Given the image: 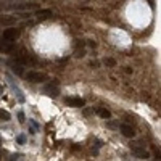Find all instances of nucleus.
I'll return each mask as SVG.
<instances>
[{
	"label": "nucleus",
	"mask_w": 161,
	"mask_h": 161,
	"mask_svg": "<svg viewBox=\"0 0 161 161\" xmlns=\"http://www.w3.org/2000/svg\"><path fill=\"white\" fill-rule=\"evenodd\" d=\"M20 34H21V31L20 29H16V28H7L3 31V36H2V39H5V40H16L18 37H20Z\"/></svg>",
	"instance_id": "nucleus-1"
},
{
	"label": "nucleus",
	"mask_w": 161,
	"mask_h": 161,
	"mask_svg": "<svg viewBox=\"0 0 161 161\" xmlns=\"http://www.w3.org/2000/svg\"><path fill=\"white\" fill-rule=\"evenodd\" d=\"M131 152H132L134 156L140 158V160H147L148 158V152L145 148H142V147H139V145H131Z\"/></svg>",
	"instance_id": "nucleus-2"
},
{
	"label": "nucleus",
	"mask_w": 161,
	"mask_h": 161,
	"mask_svg": "<svg viewBox=\"0 0 161 161\" xmlns=\"http://www.w3.org/2000/svg\"><path fill=\"white\" fill-rule=\"evenodd\" d=\"M26 79L31 80V82H42V80L47 79V76H45L44 72H37V71H29L28 74H26Z\"/></svg>",
	"instance_id": "nucleus-3"
},
{
	"label": "nucleus",
	"mask_w": 161,
	"mask_h": 161,
	"mask_svg": "<svg viewBox=\"0 0 161 161\" xmlns=\"http://www.w3.org/2000/svg\"><path fill=\"white\" fill-rule=\"evenodd\" d=\"M13 50H15V44L13 42H10V40H5L0 37V52L3 53H12Z\"/></svg>",
	"instance_id": "nucleus-4"
},
{
	"label": "nucleus",
	"mask_w": 161,
	"mask_h": 161,
	"mask_svg": "<svg viewBox=\"0 0 161 161\" xmlns=\"http://www.w3.org/2000/svg\"><path fill=\"white\" fill-rule=\"evenodd\" d=\"M64 103L69 105V106H84L85 101L82 98H76V97H66L64 98Z\"/></svg>",
	"instance_id": "nucleus-5"
},
{
	"label": "nucleus",
	"mask_w": 161,
	"mask_h": 161,
	"mask_svg": "<svg viewBox=\"0 0 161 161\" xmlns=\"http://www.w3.org/2000/svg\"><path fill=\"white\" fill-rule=\"evenodd\" d=\"M119 131L122 132V135H126V137H135V132H134V129L131 127V126H127V124H121L119 126Z\"/></svg>",
	"instance_id": "nucleus-6"
},
{
	"label": "nucleus",
	"mask_w": 161,
	"mask_h": 161,
	"mask_svg": "<svg viewBox=\"0 0 161 161\" xmlns=\"http://www.w3.org/2000/svg\"><path fill=\"white\" fill-rule=\"evenodd\" d=\"M44 92L47 93V95H50V97H56L60 90H58V87H55V84L53 85L47 84V85H44Z\"/></svg>",
	"instance_id": "nucleus-7"
},
{
	"label": "nucleus",
	"mask_w": 161,
	"mask_h": 161,
	"mask_svg": "<svg viewBox=\"0 0 161 161\" xmlns=\"http://www.w3.org/2000/svg\"><path fill=\"white\" fill-rule=\"evenodd\" d=\"M12 71L15 72V74H18V76H21L23 74V66H21L20 63H12Z\"/></svg>",
	"instance_id": "nucleus-8"
},
{
	"label": "nucleus",
	"mask_w": 161,
	"mask_h": 161,
	"mask_svg": "<svg viewBox=\"0 0 161 161\" xmlns=\"http://www.w3.org/2000/svg\"><path fill=\"white\" fill-rule=\"evenodd\" d=\"M97 113H98V116H101L103 119H108V118H111V113H110L108 110H105V108H98V110H97Z\"/></svg>",
	"instance_id": "nucleus-9"
},
{
	"label": "nucleus",
	"mask_w": 161,
	"mask_h": 161,
	"mask_svg": "<svg viewBox=\"0 0 161 161\" xmlns=\"http://www.w3.org/2000/svg\"><path fill=\"white\" fill-rule=\"evenodd\" d=\"M50 15H52V12H50V10H44V12H39V13H37V16H39L40 20H45V18H48Z\"/></svg>",
	"instance_id": "nucleus-10"
},
{
	"label": "nucleus",
	"mask_w": 161,
	"mask_h": 161,
	"mask_svg": "<svg viewBox=\"0 0 161 161\" xmlns=\"http://www.w3.org/2000/svg\"><path fill=\"white\" fill-rule=\"evenodd\" d=\"M0 116L3 118V121H10V113H7V111H0Z\"/></svg>",
	"instance_id": "nucleus-11"
},
{
	"label": "nucleus",
	"mask_w": 161,
	"mask_h": 161,
	"mask_svg": "<svg viewBox=\"0 0 161 161\" xmlns=\"http://www.w3.org/2000/svg\"><path fill=\"white\" fill-rule=\"evenodd\" d=\"M16 142H18V143H21V145H23L24 142H26V137H24V135H18V137H16Z\"/></svg>",
	"instance_id": "nucleus-12"
},
{
	"label": "nucleus",
	"mask_w": 161,
	"mask_h": 161,
	"mask_svg": "<svg viewBox=\"0 0 161 161\" xmlns=\"http://www.w3.org/2000/svg\"><path fill=\"white\" fill-rule=\"evenodd\" d=\"M105 64H110V66H114V64H116V61L113 60V58H106V60H105Z\"/></svg>",
	"instance_id": "nucleus-13"
},
{
	"label": "nucleus",
	"mask_w": 161,
	"mask_h": 161,
	"mask_svg": "<svg viewBox=\"0 0 161 161\" xmlns=\"http://www.w3.org/2000/svg\"><path fill=\"white\" fill-rule=\"evenodd\" d=\"M18 118H20V121L23 122L24 121V113H18Z\"/></svg>",
	"instance_id": "nucleus-14"
}]
</instances>
